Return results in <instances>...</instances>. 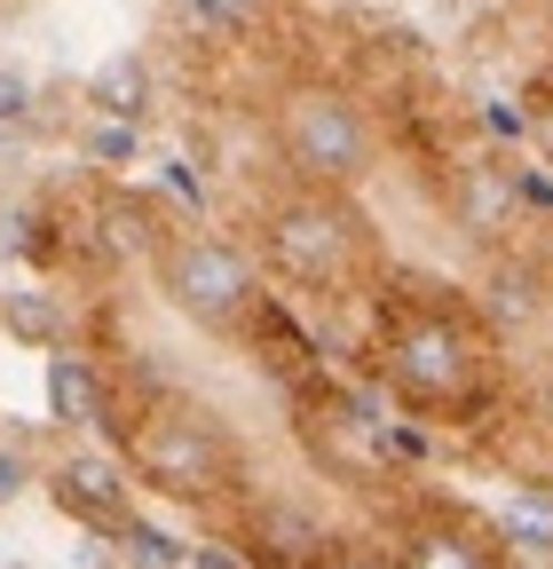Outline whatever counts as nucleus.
<instances>
[{"instance_id": "aec40b11", "label": "nucleus", "mask_w": 553, "mask_h": 569, "mask_svg": "<svg viewBox=\"0 0 553 569\" xmlns=\"http://www.w3.org/2000/svg\"><path fill=\"white\" fill-rule=\"evenodd\" d=\"M17 490H24V459H17V451H0V507H9Z\"/></svg>"}, {"instance_id": "a211bd4d", "label": "nucleus", "mask_w": 553, "mask_h": 569, "mask_svg": "<svg viewBox=\"0 0 553 569\" xmlns=\"http://www.w3.org/2000/svg\"><path fill=\"white\" fill-rule=\"evenodd\" d=\"M32 119V80L24 71H0V127H24Z\"/></svg>"}, {"instance_id": "6e6552de", "label": "nucleus", "mask_w": 553, "mask_h": 569, "mask_svg": "<svg viewBox=\"0 0 553 569\" xmlns=\"http://www.w3.org/2000/svg\"><path fill=\"white\" fill-rule=\"evenodd\" d=\"M238 340H245V348L261 356V372H269L276 388H293V403H301V396H324V388H332V380H324V365H316V340H309V325H301V317H293L285 301H276V293H269V301L253 309V325H245Z\"/></svg>"}, {"instance_id": "9d476101", "label": "nucleus", "mask_w": 553, "mask_h": 569, "mask_svg": "<svg viewBox=\"0 0 553 569\" xmlns=\"http://www.w3.org/2000/svg\"><path fill=\"white\" fill-rule=\"evenodd\" d=\"M48 403H56L63 427H103V419H111V380H103V365H88L80 348H56V356H48Z\"/></svg>"}, {"instance_id": "7ed1b4c3", "label": "nucleus", "mask_w": 553, "mask_h": 569, "mask_svg": "<svg viewBox=\"0 0 553 569\" xmlns=\"http://www.w3.org/2000/svg\"><path fill=\"white\" fill-rule=\"evenodd\" d=\"M269 134H276V159L293 167L301 190L349 198L380 167V127H372L364 96L340 88V80H293V88H276Z\"/></svg>"}, {"instance_id": "2eb2a0df", "label": "nucleus", "mask_w": 553, "mask_h": 569, "mask_svg": "<svg viewBox=\"0 0 553 569\" xmlns=\"http://www.w3.org/2000/svg\"><path fill=\"white\" fill-rule=\"evenodd\" d=\"M134 151H143V134H134V127H119V119H103V127L88 134V159H95V167H127Z\"/></svg>"}, {"instance_id": "4be33fe9", "label": "nucleus", "mask_w": 553, "mask_h": 569, "mask_svg": "<svg viewBox=\"0 0 553 569\" xmlns=\"http://www.w3.org/2000/svg\"><path fill=\"white\" fill-rule=\"evenodd\" d=\"M530 134H537V151L553 159V111H545V119H530Z\"/></svg>"}, {"instance_id": "20e7f679", "label": "nucleus", "mask_w": 553, "mask_h": 569, "mask_svg": "<svg viewBox=\"0 0 553 569\" xmlns=\"http://www.w3.org/2000/svg\"><path fill=\"white\" fill-rule=\"evenodd\" d=\"M261 261L285 284H301V293H349L372 269V230H364V213L349 198L293 182L261 213Z\"/></svg>"}, {"instance_id": "1a4fd4ad", "label": "nucleus", "mask_w": 553, "mask_h": 569, "mask_svg": "<svg viewBox=\"0 0 553 569\" xmlns=\"http://www.w3.org/2000/svg\"><path fill=\"white\" fill-rule=\"evenodd\" d=\"M395 569H506V546L459 515H420L395 530Z\"/></svg>"}, {"instance_id": "9b49d317", "label": "nucleus", "mask_w": 553, "mask_h": 569, "mask_svg": "<svg viewBox=\"0 0 553 569\" xmlns=\"http://www.w3.org/2000/svg\"><path fill=\"white\" fill-rule=\"evenodd\" d=\"M88 103L103 111V119H119V127H134L151 111V63L143 56H111L95 80H88Z\"/></svg>"}, {"instance_id": "f3484780", "label": "nucleus", "mask_w": 553, "mask_h": 569, "mask_svg": "<svg viewBox=\"0 0 553 569\" xmlns=\"http://www.w3.org/2000/svg\"><path fill=\"white\" fill-rule=\"evenodd\" d=\"M316 569H395V553H372V546H356V538H332V553H324Z\"/></svg>"}, {"instance_id": "dca6fc26", "label": "nucleus", "mask_w": 553, "mask_h": 569, "mask_svg": "<svg viewBox=\"0 0 553 569\" xmlns=\"http://www.w3.org/2000/svg\"><path fill=\"white\" fill-rule=\"evenodd\" d=\"M182 17L205 32H238V24H253V0H182Z\"/></svg>"}, {"instance_id": "6ab92c4d", "label": "nucleus", "mask_w": 553, "mask_h": 569, "mask_svg": "<svg viewBox=\"0 0 553 569\" xmlns=\"http://www.w3.org/2000/svg\"><path fill=\"white\" fill-rule=\"evenodd\" d=\"M190 569H253L245 553H222V546H190Z\"/></svg>"}, {"instance_id": "423d86ee", "label": "nucleus", "mask_w": 553, "mask_h": 569, "mask_svg": "<svg viewBox=\"0 0 553 569\" xmlns=\"http://www.w3.org/2000/svg\"><path fill=\"white\" fill-rule=\"evenodd\" d=\"M238 538H245L238 553H245L253 569H316V561L332 553V530H324L309 507H293V498H253Z\"/></svg>"}, {"instance_id": "4468645a", "label": "nucleus", "mask_w": 553, "mask_h": 569, "mask_svg": "<svg viewBox=\"0 0 553 569\" xmlns=\"http://www.w3.org/2000/svg\"><path fill=\"white\" fill-rule=\"evenodd\" d=\"M119 546H134V561H143V569H174V561H190L167 530H151V522H127V538Z\"/></svg>"}, {"instance_id": "0eeeda50", "label": "nucleus", "mask_w": 553, "mask_h": 569, "mask_svg": "<svg viewBox=\"0 0 553 569\" xmlns=\"http://www.w3.org/2000/svg\"><path fill=\"white\" fill-rule=\"evenodd\" d=\"M48 498L72 522H88L95 538H127V522H134V498H127V467L119 459H95V451H80V459H63L56 475H48Z\"/></svg>"}, {"instance_id": "ddd939ff", "label": "nucleus", "mask_w": 553, "mask_h": 569, "mask_svg": "<svg viewBox=\"0 0 553 569\" xmlns=\"http://www.w3.org/2000/svg\"><path fill=\"white\" fill-rule=\"evenodd\" d=\"M0 317H9V332H24V340H56V348H63V309H56V293H9V301H0Z\"/></svg>"}, {"instance_id": "f03ea898", "label": "nucleus", "mask_w": 553, "mask_h": 569, "mask_svg": "<svg viewBox=\"0 0 553 569\" xmlns=\"http://www.w3.org/2000/svg\"><path fill=\"white\" fill-rule=\"evenodd\" d=\"M111 436L127 443V467L151 490L182 498V507H222V498H238V482H245V459L230 443V427L205 403H190V396L151 388Z\"/></svg>"}, {"instance_id": "412c9836", "label": "nucleus", "mask_w": 553, "mask_h": 569, "mask_svg": "<svg viewBox=\"0 0 553 569\" xmlns=\"http://www.w3.org/2000/svg\"><path fill=\"white\" fill-rule=\"evenodd\" d=\"M545 111H553V63H545L537 80H530V119H545Z\"/></svg>"}, {"instance_id": "39448f33", "label": "nucleus", "mask_w": 553, "mask_h": 569, "mask_svg": "<svg viewBox=\"0 0 553 569\" xmlns=\"http://www.w3.org/2000/svg\"><path fill=\"white\" fill-rule=\"evenodd\" d=\"M151 269H159L167 309H182L198 332H245V325H253V309L269 301V293H261L253 253H245V246H230V238H214V230H174V238H167V253H159Z\"/></svg>"}, {"instance_id": "f257e3e1", "label": "nucleus", "mask_w": 553, "mask_h": 569, "mask_svg": "<svg viewBox=\"0 0 553 569\" xmlns=\"http://www.w3.org/2000/svg\"><path fill=\"white\" fill-rule=\"evenodd\" d=\"M372 372L403 411L428 419H482L491 411V340L451 301H380Z\"/></svg>"}, {"instance_id": "f8f14e48", "label": "nucleus", "mask_w": 553, "mask_h": 569, "mask_svg": "<svg viewBox=\"0 0 553 569\" xmlns=\"http://www.w3.org/2000/svg\"><path fill=\"white\" fill-rule=\"evenodd\" d=\"M491 530H499L506 546H522V553H553V498H545V490H514Z\"/></svg>"}]
</instances>
